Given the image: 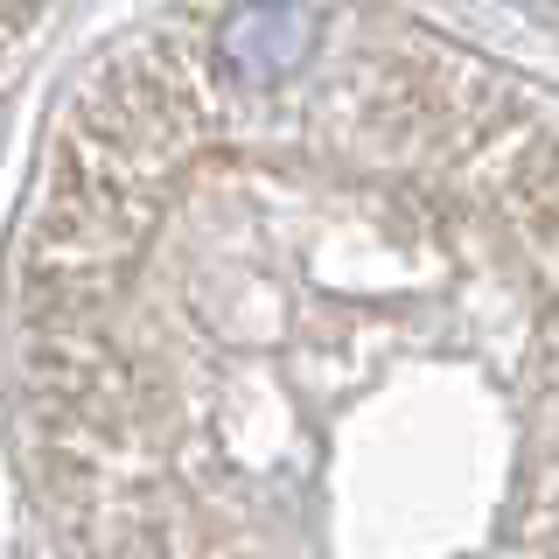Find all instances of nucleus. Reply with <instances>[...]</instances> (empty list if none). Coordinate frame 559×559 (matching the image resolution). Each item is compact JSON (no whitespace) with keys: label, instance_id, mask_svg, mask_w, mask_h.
Segmentation results:
<instances>
[{"label":"nucleus","instance_id":"f257e3e1","mask_svg":"<svg viewBox=\"0 0 559 559\" xmlns=\"http://www.w3.org/2000/svg\"><path fill=\"white\" fill-rule=\"evenodd\" d=\"M70 559H559V92L378 0H182L84 70L14 266Z\"/></svg>","mask_w":559,"mask_h":559},{"label":"nucleus","instance_id":"f03ea898","mask_svg":"<svg viewBox=\"0 0 559 559\" xmlns=\"http://www.w3.org/2000/svg\"><path fill=\"white\" fill-rule=\"evenodd\" d=\"M532 8H546V14H559V0H532Z\"/></svg>","mask_w":559,"mask_h":559}]
</instances>
